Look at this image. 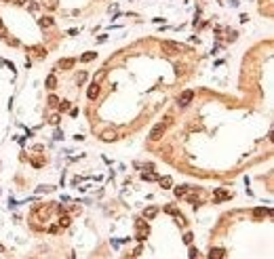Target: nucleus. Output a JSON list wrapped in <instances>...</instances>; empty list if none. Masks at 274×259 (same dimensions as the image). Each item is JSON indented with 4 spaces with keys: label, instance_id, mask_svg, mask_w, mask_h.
Returning <instances> with one entry per match:
<instances>
[{
    "label": "nucleus",
    "instance_id": "f257e3e1",
    "mask_svg": "<svg viewBox=\"0 0 274 259\" xmlns=\"http://www.w3.org/2000/svg\"><path fill=\"white\" fill-rule=\"evenodd\" d=\"M165 129H167V126L162 124V122H160V124H154V126H152V131H150V139H152V141H160L162 135H165Z\"/></svg>",
    "mask_w": 274,
    "mask_h": 259
},
{
    "label": "nucleus",
    "instance_id": "f03ea898",
    "mask_svg": "<svg viewBox=\"0 0 274 259\" xmlns=\"http://www.w3.org/2000/svg\"><path fill=\"white\" fill-rule=\"evenodd\" d=\"M162 51H167V53H179L182 44H177L173 40H162Z\"/></svg>",
    "mask_w": 274,
    "mask_h": 259
},
{
    "label": "nucleus",
    "instance_id": "7ed1b4c3",
    "mask_svg": "<svg viewBox=\"0 0 274 259\" xmlns=\"http://www.w3.org/2000/svg\"><path fill=\"white\" fill-rule=\"evenodd\" d=\"M192 99H194V91H190V89H188V91H183L182 95H179V99H177V103L182 105V107H186V105H188L190 101H192Z\"/></svg>",
    "mask_w": 274,
    "mask_h": 259
},
{
    "label": "nucleus",
    "instance_id": "20e7f679",
    "mask_svg": "<svg viewBox=\"0 0 274 259\" xmlns=\"http://www.w3.org/2000/svg\"><path fill=\"white\" fill-rule=\"evenodd\" d=\"M74 63H76V59H72V57L59 59V61H57V70H72V68H74Z\"/></svg>",
    "mask_w": 274,
    "mask_h": 259
},
{
    "label": "nucleus",
    "instance_id": "39448f33",
    "mask_svg": "<svg viewBox=\"0 0 274 259\" xmlns=\"http://www.w3.org/2000/svg\"><path fill=\"white\" fill-rule=\"evenodd\" d=\"M38 25H40L42 30H49V28H53V25H55V19H53V17H49V15H47V17H40V19H38Z\"/></svg>",
    "mask_w": 274,
    "mask_h": 259
},
{
    "label": "nucleus",
    "instance_id": "423d86ee",
    "mask_svg": "<svg viewBox=\"0 0 274 259\" xmlns=\"http://www.w3.org/2000/svg\"><path fill=\"white\" fill-rule=\"evenodd\" d=\"M232 194L228 192V190H217L215 192V196H213V202H221V200H228Z\"/></svg>",
    "mask_w": 274,
    "mask_h": 259
},
{
    "label": "nucleus",
    "instance_id": "0eeeda50",
    "mask_svg": "<svg viewBox=\"0 0 274 259\" xmlns=\"http://www.w3.org/2000/svg\"><path fill=\"white\" fill-rule=\"evenodd\" d=\"M99 137H101V141H114L118 135H116V131H114V129H108V131H103Z\"/></svg>",
    "mask_w": 274,
    "mask_h": 259
},
{
    "label": "nucleus",
    "instance_id": "6e6552de",
    "mask_svg": "<svg viewBox=\"0 0 274 259\" xmlns=\"http://www.w3.org/2000/svg\"><path fill=\"white\" fill-rule=\"evenodd\" d=\"M99 91H101V89H99V84L93 82L91 86H89V91H87V97H89V99H97L99 97Z\"/></svg>",
    "mask_w": 274,
    "mask_h": 259
},
{
    "label": "nucleus",
    "instance_id": "1a4fd4ad",
    "mask_svg": "<svg viewBox=\"0 0 274 259\" xmlns=\"http://www.w3.org/2000/svg\"><path fill=\"white\" fill-rule=\"evenodd\" d=\"M226 251L224 249H211L209 251V259H224Z\"/></svg>",
    "mask_w": 274,
    "mask_h": 259
},
{
    "label": "nucleus",
    "instance_id": "9d476101",
    "mask_svg": "<svg viewBox=\"0 0 274 259\" xmlns=\"http://www.w3.org/2000/svg\"><path fill=\"white\" fill-rule=\"evenodd\" d=\"M148 234H150V228H148V225H141V228H137V240H146V236Z\"/></svg>",
    "mask_w": 274,
    "mask_h": 259
},
{
    "label": "nucleus",
    "instance_id": "9b49d317",
    "mask_svg": "<svg viewBox=\"0 0 274 259\" xmlns=\"http://www.w3.org/2000/svg\"><path fill=\"white\" fill-rule=\"evenodd\" d=\"M156 215H158V209H156V207H148V209L143 211V217L146 219H154Z\"/></svg>",
    "mask_w": 274,
    "mask_h": 259
},
{
    "label": "nucleus",
    "instance_id": "f8f14e48",
    "mask_svg": "<svg viewBox=\"0 0 274 259\" xmlns=\"http://www.w3.org/2000/svg\"><path fill=\"white\" fill-rule=\"evenodd\" d=\"M95 57H97V53H95V51H87V53L80 57V61H82V63H89V61H93Z\"/></svg>",
    "mask_w": 274,
    "mask_h": 259
},
{
    "label": "nucleus",
    "instance_id": "ddd939ff",
    "mask_svg": "<svg viewBox=\"0 0 274 259\" xmlns=\"http://www.w3.org/2000/svg\"><path fill=\"white\" fill-rule=\"evenodd\" d=\"M70 223H72V217H68V215H61V217H59V221H57V225H59V228H70Z\"/></svg>",
    "mask_w": 274,
    "mask_h": 259
},
{
    "label": "nucleus",
    "instance_id": "4468645a",
    "mask_svg": "<svg viewBox=\"0 0 274 259\" xmlns=\"http://www.w3.org/2000/svg\"><path fill=\"white\" fill-rule=\"evenodd\" d=\"M44 84H47V89H49V91H53V89L57 86V78L51 74V76H47V82H44Z\"/></svg>",
    "mask_w": 274,
    "mask_h": 259
},
{
    "label": "nucleus",
    "instance_id": "2eb2a0df",
    "mask_svg": "<svg viewBox=\"0 0 274 259\" xmlns=\"http://www.w3.org/2000/svg\"><path fill=\"white\" fill-rule=\"evenodd\" d=\"M141 179H143V181H154V179H158V175H156V173H152V171H143V173H141Z\"/></svg>",
    "mask_w": 274,
    "mask_h": 259
},
{
    "label": "nucleus",
    "instance_id": "dca6fc26",
    "mask_svg": "<svg viewBox=\"0 0 274 259\" xmlns=\"http://www.w3.org/2000/svg\"><path fill=\"white\" fill-rule=\"evenodd\" d=\"M270 213H272V211H270V209H264V207H257V209L253 211V215H255V217H264V215H270Z\"/></svg>",
    "mask_w": 274,
    "mask_h": 259
},
{
    "label": "nucleus",
    "instance_id": "f3484780",
    "mask_svg": "<svg viewBox=\"0 0 274 259\" xmlns=\"http://www.w3.org/2000/svg\"><path fill=\"white\" fill-rule=\"evenodd\" d=\"M173 192H175V196H177V198H183L186 194H188V185H179V188H175Z\"/></svg>",
    "mask_w": 274,
    "mask_h": 259
},
{
    "label": "nucleus",
    "instance_id": "a211bd4d",
    "mask_svg": "<svg viewBox=\"0 0 274 259\" xmlns=\"http://www.w3.org/2000/svg\"><path fill=\"white\" fill-rule=\"evenodd\" d=\"M160 185H162L165 190L173 188V179H171V177H160Z\"/></svg>",
    "mask_w": 274,
    "mask_h": 259
},
{
    "label": "nucleus",
    "instance_id": "6ab92c4d",
    "mask_svg": "<svg viewBox=\"0 0 274 259\" xmlns=\"http://www.w3.org/2000/svg\"><path fill=\"white\" fill-rule=\"evenodd\" d=\"M105 74H108V72H105V70H99L97 74L93 76V82H95V84H99V82H101V80H103V78H105Z\"/></svg>",
    "mask_w": 274,
    "mask_h": 259
},
{
    "label": "nucleus",
    "instance_id": "aec40b11",
    "mask_svg": "<svg viewBox=\"0 0 274 259\" xmlns=\"http://www.w3.org/2000/svg\"><path fill=\"white\" fill-rule=\"evenodd\" d=\"M42 4H44L47 8H51V11H53V8H57V0H42Z\"/></svg>",
    "mask_w": 274,
    "mask_h": 259
},
{
    "label": "nucleus",
    "instance_id": "412c9836",
    "mask_svg": "<svg viewBox=\"0 0 274 259\" xmlns=\"http://www.w3.org/2000/svg\"><path fill=\"white\" fill-rule=\"evenodd\" d=\"M57 107H59V112H68L70 110V101H59Z\"/></svg>",
    "mask_w": 274,
    "mask_h": 259
},
{
    "label": "nucleus",
    "instance_id": "4be33fe9",
    "mask_svg": "<svg viewBox=\"0 0 274 259\" xmlns=\"http://www.w3.org/2000/svg\"><path fill=\"white\" fill-rule=\"evenodd\" d=\"M49 105H51V107H57V105H59V99H57L55 95H51V97H49Z\"/></svg>",
    "mask_w": 274,
    "mask_h": 259
},
{
    "label": "nucleus",
    "instance_id": "5701e85b",
    "mask_svg": "<svg viewBox=\"0 0 274 259\" xmlns=\"http://www.w3.org/2000/svg\"><path fill=\"white\" fill-rule=\"evenodd\" d=\"M59 120H61V116H59V114H53V116L49 118V122L51 124H59Z\"/></svg>",
    "mask_w": 274,
    "mask_h": 259
},
{
    "label": "nucleus",
    "instance_id": "b1692460",
    "mask_svg": "<svg viewBox=\"0 0 274 259\" xmlns=\"http://www.w3.org/2000/svg\"><path fill=\"white\" fill-rule=\"evenodd\" d=\"M84 80H87V72H80V74H78V78H76V82L78 84H84Z\"/></svg>",
    "mask_w": 274,
    "mask_h": 259
},
{
    "label": "nucleus",
    "instance_id": "393cba45",
    "mask_svg": "<svg viewBox=\"0 0 274 259\" xmlns=\"http://www.w3.org/2000/svg\"><path fill=\"white\" fill-rule=\"evenodd\" d=\"M0 38H7V28H4L2 19H0Z\"/></svg>",
    "mask_w": 274,
    "mask_h": 259
},
{
    "label": "nucleus",
    "instance_id": "a878e982",
    "mask_svg": "<svg viewBox=\"0 0 274 259\" xmlns=\"http://www.w3.org/2000/svg\"><path fill=\"white\" fill-rule=\"evenodd\" d=\"M192 238H194V236H192V234H186V236H183V242H186V245H190V242H192Z\"/></svg>",
    "mask_w": 274,
    "mask_h": 259
},
{
    "label": "nucleus",
    "instance_id": "bb28decb",
    "mask_svg": "<svg viewBox=\"0 0 274 259\" xmlns=\"http://www.w3.org/2000/svg\"><path fill=\"white\" fill-rule=\"evenodd\" d=\"M28 2H30V0H28ZM28 8L32 11V13H34V11H38V4H36V2H30V4H28Z\"/></svg>",
    "mask_w": 274,
    "mask_h": 259
},
{
    "label": "nucleus",
    "instance_id": "cd10ccee",
    "mask_svg": "<svg viewBox=\"0 0 274 259\" xmlns=\"http://www.w3.org/2000/svg\"><path fill=\"white\" fill-rule=\"evenodd\" d=\"M49 232H51V234H57V232H59V225H57V223H53V225L49 228Z\"/></svg>",
    "mask_w": 274,
    "mask_h": 259
},
{
    "label": "nucleus",
    "instance_id": "c85d7f7f",
    "mask_svg": "<svg viewBox=\"0 0 274 259\" xmlns=\"http://www.w3.org/2000/svg\"><path fill=\"white\" fill-rule=\"evenodd\" d=\"M198 257V251L196 249H190V259H196Z\"/></svg>",
    "mask_w": 274,
    "mask_h": 259
},
{
    "label": "nucleus",
    "instance_id": "c756f323",
    "mask_svg": "<svg viewBox=\"0 0 274 259\" xmlns=\"http://www.w3.org/2000/svg\"><path fill=\"white\" fill-rule=\"evenodd\" d=\"M165 211H167V213H171V215H177V211L173 209V207H167V209H165Z\"/></svg>",
    "mask_w": 274,
    "mask_h": 259
},
{
    "label": "nucleus",
    "instance_id": "7c9ffc66",
    "mask_svg": "<svg viewBox=\"0 0 274 259\" xmlns=\"http://www.w3.org/2000/svg\"><path fill=\"white\" fill-rule=\"evenodd\" d=\"M15 4H28V0H13Z\"/></svg>",
    "mask_w": 274,
    "mask_h": 259
},
{
    "label": "nucleus",
    "instance_id": "2f4dec72",
    "mask_svg": "<svg viewBox=\"0 0 274 259\" xmlns=\"http://www.w3.org/2000/svg\"><path fill=\"white\" fill-rule=\"evenodd\" d=\"M0 253H4V246H2V245H0Z\"/></svg>",
    "mask_w": 274,
    "mask_h": 259
},
{
    "label": "nucleus",
    "instance_id": "473e14b6",
    "mask_svg": "<svg viewBox=\"0 0 274 259\" xmlns=\"http://www.w3.org/2000/svg\"><path fill=\"white\" fill-rule=\"evenodd\" d=\"M4 2H13V0H4Z\"/></svg>",
    "mask_w": 274,
    "mask_h": 259
}]
</instances>
